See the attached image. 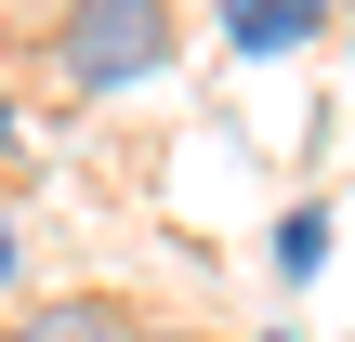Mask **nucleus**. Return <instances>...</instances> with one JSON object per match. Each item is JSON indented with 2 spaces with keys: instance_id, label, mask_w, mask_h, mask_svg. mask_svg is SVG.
<instances>
[{
  "instance_id": "1",
  "label": "nucleus",
  "mask_w": 355,
  "mask_h": 342,
  "mask_svg": "<svg viewBox=\"0 0 355 342\" xmlns=\"http://www.w3.org/2000/svg\"><path fill=\"white\" fill-rule=\"evenodd\" d=\"M171 53V0H66V79L79 92H132Z\"/></svg>"
},
{
  "instance_id": "2",
  "label": "nucleus",
  "mask_w": 355,
  "mask_h": 342,
  "mask_svg": "<svg viewBox=\"0 0 355 342\" xmlns=\"http://www.w3.org/2000/svg\"><path fill=\"white\" fill-rule=\"evenodd\" d=\"M303 26H329V13H316V0H224V40H237V53H290Z\"/></svg>"
},
{
  "instance_id": "3",
  "label": "nucleus",
  "mask_w": 355,
  "mask_h": 342,
  "mask_svg": "<svg viewBox=\"0 0 355 342\" xmlns=\"http://www.w3.org/2000/svg\"><path fill=\"white\" fill-rule=\"evenodd\" d=\"M13 342H132V330H119L105 303H40V316H26Z\"/></svg>"
},
{
  "instance_id": "4",
  "label": "nucleus",
  "mask_w": 355,
  "mask_h": 342,
  "mask_svg": "<svg viewBox=\"0 0 355 342\" xmlns=\"http://www.w3.org/2000/svg\"><path fill=\"white\" fill-rule=\"evenodd\" d=\"M316 264H329V211H290L277 224V277H316Z\"/></svg>"
},
{
  "instance_id": "5",
  "label": "nucleus",
  "mask_w": 355,
  "mask_h": 342,
  "mask_svg": "<svg viewBox=\"0 0 355 342\" xmlns=\"http://www.w3.org/2000/svg\"><path fill=\"white\" fill-rule=\"evenodd\" d=\"M13 250H26V237H13V224H0V277H13Z\"/></svg>"
},
{
  "instance_id": "6",
  "label": "nucleus",
  "mask_w": 355,
  "mask_h": 342,
  "mask_svg": "<svg viewBox=\"0 0 355 342\" xmlns=\"http://www.w3.org/2000/svg\"><path fill=\"white\" fill-rule=\"evenodd\" d=\"M132 342H171V330H132Z\"/></svg>"
},
{
  "instance_id": "7",
  "label": "nucleus",
  "mask_w": 355,
  "mask_h": 342,
  "mask_svg": "<svg viewBox=\"0 0 355 342\" xmlns=\"http://www.w3.org/2000/svg\"><path fill=\"white\" fill-rule=\"evenodd\" d=\"M0 132H13V119H0Z\"/></svg>"
}]
</instances>
